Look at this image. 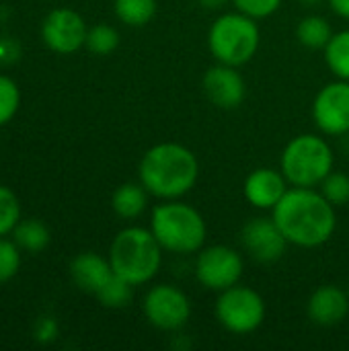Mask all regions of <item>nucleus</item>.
I'll return each instance as SVG.
<instances>
[{"mask_svg": "<svg viewBox=\"0 0 349 351\" xmlns=\"http://www.w3.org/2000/svg\"><path fill=\"white\" fill-rule=\"evenodd\" d=\"M272 218L290 245L315 249L325 245L337 226L335 206L313 187H294L272 210Z\"/></svg>", "mask_w": 349, "mask_h": 351, "instance_id": "obj_1", "label": "nucleus"}, {"mask_svg": "<svg viewBox=\"0 0 349 351\" xmlns=\"http://www.w3.org/2000/svg\"><path fill=\"white\" fill-rule=\"evenodd\" d=\"M197 177L200 162L195 154L175 142L152 146L140 160V183L160 199H179L189 193Z\"/></svg>", "mask_w": 349, "mask_h": 351, "instance_id": "obj_2", "label": "nucleus"}, {"mask_svg": "<svg viewBox=\"0 0 349 351\" xmlns=\"http://www.w3.org/2000/svg\"><path fill=\"white\" fill-rule=\"evenodd\" d=\"M163 247L152 230L130 226L115 234L109 249V263L113 274L134 286L150 282L163 263Z\"/></svg>", "mask_w": 349, "mask_h": 351, "instance_id": "obj_3", "label": "nucleus"}, {"mask_svg": "<svg viewBox=\"0 0 349 351\" xmlns=\"http://www.w3.org/2000/svg\"><path fill=\"white\" fill-rule=\"evenodd\" d=\"M150 230L169 253L189 255L204 249L208 228L204 216L189 204L167 199L152 210Z\"/></svg>", "mask_w": 349, "mask_h": 351, "instance_id": "obj_4", "label": "nucleus"}, {"mask_svg": "<svg viewBox=\"0 0 349 351\" xmlns=\"http://www.w3.org/2000/svg\"><path fill=\"white\" fill-rule=\"evenodd\" d=\"M208 47L220 64L243 66L259 49V27L255 19L237 10L214 21L208 33Z\"/></svg>", "mask_w": 349, "mask_h": 351, "instance_id": "obj_5", "label": "nucleus"}, {"mask_svg": "<svg viewBox=\"0 0 349 351\" xmlns=\"http://www.w3.org/2000/svg\"><path fill=\"white\" fill-rule=\"evenodd\" d=\"M333 150L325 138L302 134L284 148L282 173L294 187H315L333 171Z\"/></svg>", "mask_w": 349, "mask_h": 351, "instance_id": "obj_6", "label": "nucleus"}, {"mask_svg": "<svg viewBox=\"0 0 349 351\" xmlns=\"http://www.w3.org/2000/svg\"><path fill=\"white\" fill-rule=\"evenodd\" d=\"M216 319L234 335H249L257 331L265 319V302L259 292L247 286H232L220 292L216 302Z\"/></svg>", "mask_w": 349, "mask_h": 351, "instance_id": "obj_7", "label": "nucleus"}, {"mask_svg": "<svg viewBox=\"0 0 349 351\" xmlns=\"http://www.w3.org/2000/svg\"><path fill=\"white\" fill-rule=\"evenodd\" d=\"M142 311L152 327L160 331H179L191 317V302L183 290L158 284L144 296Z\"/></svg>", "mask_w": 349, "mask_h": 351, "instance_id": "obj_8", "label": "nucleus"}, {"mask_svg": "<svg viewBox=\"0 0 349 351\" xmlns=\"http://www.w3.org/2000/svg\"><path fill=\"white\" fill-rule=\"evenodd\" d=\"M243 267V257L234 249L226 245H214L208 249H200L195 261V278L204 288L224 292L239 284Z\"/></svg>", "mask_w": 349, "mask_h": 351, "instance_id": "obj_9", "label": "nucleus"}, {"mask_svg": "<svg viewBox=\"0 0 349 351\" xmlns=\"http://www.w3.org/2000/svg\"><path fill=\"white\" fill-rule=\"evenodd\" d=\"M313 117L327 136L349 134V80L325 84L313 103Z\"/></svg>", "mask_w": 349, "mask_h": 351, "instance_id": "obj_10", "label": "nucleus"}, {"mask_svg": "<svg viewBox=\"0 0 349 351\" xmlns=\"http://www.w3.org/2000/svg\"><path fill=\"white\" fill-rule=\"evenodd\" d=\"M86 23L72 8H56L51 10L41 25L43 43L56 53H74L86 43Z\"/></svg>", "mask_w": 349, "mask_h": 351, "instance_id": "obj_11", "label": "nucleus"}, {"mask_svg": "<svg viewBox=\"0 0 349 351\" xmlns=\"http://www.w3.org/2000/svg\"><path fill=\"white\" fill-rule=\"evenodd\" d=\"M241 243L245 251L259 263L278 261L288 247V239L280 230L274 218H253L243 226Z\"/></svg>", "mask_w": 349, "mask_h": 351, "instance_id": "obj_12", "label": "nucleus"}, {"mask_svg": "<svg viewBox=\"0 0 349 351\" xmlns=\"http://www.w3.org/2000/svg\"><path fill=\"white\" fill-rule=\"evenodd\" d=\"M204 93L220 109H237L247 95V84L237 66L218 64L204 74Z\"/></svg>", "mask_w": 349, "mask_h": 351, "instance_id": "obj_13", "label": "nucleus"}, {"mask_svg": "<svg viewBox=\"0 0 349 351\" xmlns=\"http://www.w3.org/2000/svg\"><path fill=\"white\" fill-rule=\"evenodd\" d=\"M245 197L259 210H274L288 191V179L274 169H255L245 179Z\"/></svg>", "mask_w": 349, "mask_h": 351, "instance_id": "obj_14", "label": "nucleus"}, {"mask_svg": "<svg viewBox=\"0 0 349 351\" xmlns=\"http://www.w3.org/2000/svg\"><path fill=\"white\" fill-rule=\"evenodd\" d=\"M309 319L321 327L339 325L349 313V294L337 286H321L306 304Z\"/></svg>", "mask_w": 349, "mask_h": 351, "instance_id": "obj_15", "label": "nucleus"}, {"mask_svg": "<svg viewBox=\"0 0 349 351\" xmlns=\"http://www.w3.org/2000/svg\"><path fill=\"white\" fill-rule=\"evenodd\" d=\"M70 276H72V282L82 292L97 294L113 276V267H111L109 259H105L97 253L84 251L70 261Z\"/></svg>", "mask_w": 349, "mask_h": 351, "instance_id": "obj_16", "label": "nucleus"}, {"mask_svg": "<svg viewBox=\"0 0 349 351\" xmlns=\"http://www.w3.org/2000/svg\"><path fill=\"white\" fill-rule=\"evenodd\" d=\"M148 206V189L142 183H123L111 197V208L119 218L134 220Z\"/></svg>", "mask_w": 349, "mask_h": 351, "instance_id": "obj_17", "label": "nucleus"}, {"mask_svg": "<svg viewBox=\"0 0 349 351\" xmlns=\"http://www.w3.org/2000/svg\"><path fill=\"white\" fill-rule=\"evenodd\" d=\"M49 239L51 237H49L47 226L35 218L21 220L12 230V241L25 253H41L49 245Z\"/></svg>", "mask_w": 349, "mask_h": 351, "instance_id": "obj_18", "label": "nucleus"}, {"mask_svg": "<svg viewBox=\"0 0 349 351\" xmlns=\"http://www.w3.org/2000/svg\"><path fill=\"white\" fill-rule=\"evenodd\" d=\"M296 37L304 47L311 49H325L327 43L333 37V29L329 25V21L325 16L319 14H309L298 23L296 29Z\"/></svg>", "mask_w": 349, "mask_h": 351, "instance_id": "obj_19", "label": "nucleus"}, {"mask_svg": "<svg viewBox=\"0 0 349 351\" xmlns=\"http://www.w3.org/2000/svg\"><path fill=\"white\" fill-rule=\"evenodd\" d=\"M115 14L130 27H144L156 14V0H115Z\"/></svg>", "mask_w": 349, "mask_h": 351, "instance_id": "obj_20", "label": "nucleus"}, {"mask_svg": "<svg viewBox=\"0 0 349 351\" xmlns=\"http://www.w3.org/2000/svg\"><path fill=\"white\" fill-rule=\"evenodd\" d=\"M325 62L337 78L349 80V31L333 33L325 47Z\"/></svg>", "mask_w": 349, "mask_h": 351, "instance_id": "obj_21", "label": "nucleus"}, {"mask_svg": "<svg viewBox=\"0 0 349 351\" xmlns=\"http://www.w3.org/2000/svg\"><path fill=\"white\" fill-rule=\"evenodd\" d=\"M97 300L107 306V308H123L132 302L134 296V284H130L128 280L119 278L117 274H113L109 278V282L95 294Z\"/></svg>", "mask_w": 349, "mask_h": 351, "instance_id": "obj_22", "label": "nucleus"}, {"mask_svg": "<svg viewBox=\"0 0 349 351\" xmlns=\"http://www.w3.org/2000/svg\"><path fill=\"white\" fill-rule=\"evenodd\" d=\"M88 51L97 56H107L117 49L119 45V33L111 25H95L86 33V43Z\"/></svg>", "mask_w": 349, "mask_h": 351, "instance_id": "obj_23", "label": "nucleus"}, {"mask_svg": "<svg viewBox=\"0 0 349 351\" xmlns=\"http://www.w3.org/2000/svg\"><path fill=\"white\" fill-rule=\"evenodd\" d=\"M19 222H21V204L8 187L0 185V237L10 234Z\"/></svg>", "mask_w": 349, "mask_h": 351, "instance_id": "obj_24", "label": "nucleus"}, {"mask_svg": "<svg viewBox=\"0 0 349 351\" xmlns=\"http://www.w3.org/2000/svg\"><path fill=\"white\" fill-rule=\"evenodd\" d=\"M21 105V90L10 76L0 74V125L8 123Z\"/></svg>", "mask_w": 349, "mask_h": 351, "instance_id": "obj_25", "label": "nucleus"}, {"mask_svg": "<svg viewBox=\"0 0 349 351\" xmlns=\"http://www.w3.org/2000/svg\"><path fill=\"white\" fill-rule=\"evenodd\" d=\"M321 193L325 195V199L329 204L337 206H346L349 202V177L344 173H329L323 181H321Z\"/></svg>", "mask_w": 349, "mask_h": 351, "instance_id": "obj_26", "label": "nucleus"}, {"mask_svg": "<svg viewBox=\"0 0 349 351\" xmlns=\"http://www.w3.org/2000/svg\"><path fill=\"white\" fill-rule=\"evenodd\" d=\"M21 269V249L14 241L0 237V284L10 282Z\"/></svg>", "mask_w": 349, "mask_h": 351, "instance_id": "obj_27", "label": "nucleus"}, {"mask_svg": "<svg viewBox=\"0 0 349 351\" xmlns=\"http://www.w3.org/2000/svg\"><path fill=\"white\" fill-rule=\"evenodd\" d=\"M232 2L237 10L249 14L251 19H265L282 6V0H232Z\"/></svg>", "mask_w": 349, "mask_h": 351, "instance_id": "obj_28", "label": "nucleus"}, {"mask_svg": "<svg viewBox=\"0 0 349 351\" xmlns=\"http://www.w3.org/2000/svg\"><path fill=\"white\" fill-rule=\"evenodd\" d=\"M58 331H60V327H58V321H56L53 317H41V319L37 321V325H35L33 337H35L37 343L47 346V343L56 341Z\"/></svg>", "mask_w": 349, "mask_h": 351, "instance_id": "obj_29", "label": "nucleus"}, {"mask_svg": "<svg viewBox=\"0 0 349 351\" xmlns=\"http://www.w3.org/2000/svg\"><path fill=\"white\" fill-rule=\"evenodd\" d=\"M19 56V45L14 39L10 37H0V62L2 64H8V62H14Z\"/></svg>", "mask_w": 349, "mask_h": 351, "instance_id": "obj_30", "label": "nucleus"}, {"mask_svg": "<svg viewBox=\"0 0 349 351\" xmlns=\"http://www.w3.org/2000/svg\"><path fill=\"white\" fill-rule=\"evenodd\" d=\"M329 4H331V8H333L339 16L349 19V0H329Z\"/></svg>", "mask_w": 349, "mask_h": 351, "instance_id": "obj_31", "label": "nucleus"}, {"mask_svg": "<svg viewBox=\"0 0 349 351\" xmlns=\"http://www.w3.org/2000/svg\"><path fill=\"white\" fill-rule=\"evenodd\" d=\"M197 2L208 10H216V8H222L228 0H197Z\"/></svg>", "mask_w": 349, "mask_h": 351, "instance_id": "obj_32", "label": "nucleus"}, {"mask_svg": "<svg viewBox=\"0 0 349 351\" xmlns=\"http://www.w3.org/2000/svg\"><path fill=\"white\" fill-rule=\"evenodd\" d=\"M302 4H306V6H315V4H321L323 0H300Z\"/></svg>", "mask_w": 349, "mask_h": 351, "instance_id": "obj_33", "label": "nucleus"}]
</instances>
